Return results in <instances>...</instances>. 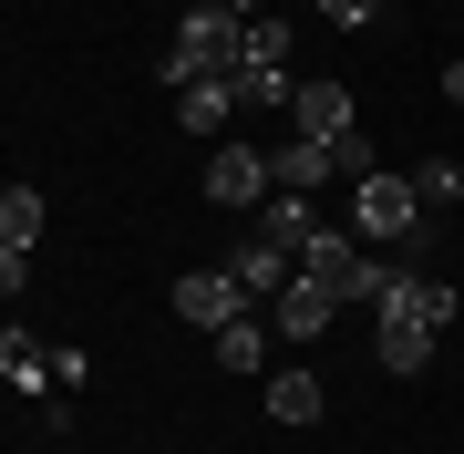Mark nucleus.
Segmentation results:
<instances>
[{
    "instance_id": "1",
    "label": "nucleus",
    "mask_w": 464,
    "mask_h": 454,
    "mask_svg": "<svg viewBox=\"0 0 464 454\" xmlns=\"http://www.w3.org/2000/svg\"><path fill=\"white\" fill-rule=\"evenodd\" d=\"M237 63H248V21H237V11H217V0H197V11L176 21V52H166L155 72L186 93V83H227Z\"/></svg>"
},
{
    "instance_id": "2",
    "label": "nucleus",
    "mask_w": 464,
    "mask_h": 454,
    "mask_svg": "<svg viewBox=\"0 0 464 454\" xmlns=\"http://www.w3.org/2000/svg\"><path fill=\"white\" fill-rule=\"evenodd\" d=\"M299 279H320L341 310H372V279H382V258H372L351 227H310V248H299Z\"/></svg>"
},
{
    "instance_id": "3",
    "label": "nucleus",
    "mask_w": 464,
    "mask_h": 454,
    "mask_svg": "<svg viewBox=\"0 0 464 454\" xmlns=\"http://www.w3.org/2000/svg\"><path fill=\"white\" fill-rule=\"evenodd\" d=\"M351 227L362 237H423V186L413 176H392V166H372V176H351Z\"/></svg>"
},
{
    "instance_id": "4",
    "label": "nucleus",
    "mask_w": 464,
    "mask_h": 454,
    "mask_svg": "<svg viewBox=\"0 0 464 454\" xmlns=\"http://www.w3.org/2000/svg\"><path fill=\"white\" fill-rule=\"evenodd\" d=\"M372 310H382V320H423V331H444V320H464V289H444V279H423V269H392V258H382V279H372Z\"/></svg>"
},
{
    "instance_id": "5",
    "label": "nucleus",
    "mask_w": 464,
    "mask_h": 454,
    "mask_svg": "<svg viewBox=\"0 0 464 454\" xmlns=\"http://www.w3.org/2000/svg\"><path fill=\"white\" fill-rule=\"evenodd\" d=\"M279 197V176H268L258 145H217L207 155V207H227V217H258V207Z\"/></svg>"
},
{
    "instance_id": "6",
    "label": "nucleus",
    "mask_w": 464,
    "mask_h": 454,
    "mask_svg": "<svg viewBox=\"0 0 464 454\" xmlns=\"http://www.w3.org/2000/svg\"><path fill=\"white\" fill-rule=\"evenodd\" d=\"M166 310H176V320H197V331H227V320L248 310V289H237L227 269H186V279L166 289Z\"/></svg>"
},
{
    "instance_id": "7",
    "label": "nucleus",
    "mask_w": 464,
    "mask_h": 454,
    "mask_svg": "<svg viewBox=\"0 0 464 454\" xmlns=\"http://www.w3.org/2000/svg\"><path fill=\"white\" fill-rule=\"evenodd\" d=\"M289 124H299L310 145L351 135V83H331V72H310V83H289Z\"/></svg>"
},
{
    "instance_id": "8",
    "label": "nucleus",
    "mask_w": 464,
    "mask_h": 454,
    "mask_svg": "<svg viewBox=\"0 0 464 454\" xmlns=\"http://www.w3.org/2000/svg\"><path fill=\"white\" fill-rule=\"evenodd\" d=\"M331 320H341V300H331L320 279H299V269H289V289L268 300V331H279V341H320Z\"/></svg>"
},
{
    "instance_id": "9",
    "label": "nucleus",
    "mask_w": 464,
    "mask_h": 454,
    "mask_svg": "<svg viewBox=\"0 0 464 454\" xmlns=\"http://www.w3.org/2000/svg\"><path fill=\"white\" fill-rule=\"evenodd\" d=\"M289 269H299V258L279 248V237H258V227L237 237V258H227V279L248 289V300H279V289H289Z\"/></svg>"
},
{
    "instance_id": "10",
    "label": "nucleus",
    "mask_w": 464,
    "mask_h": 454,
    "mask_svg": "<svg viewBox=\"0 0 464 454\" xmlns=\"http://www.w3.org/2000/svg\"><path fill=\"white\" fill-rule=\"evenodd\" d=\"M258 403H268V423H320V403H331V392H320L310 372L289 362V372H268V392H258Z\"/></svg>"
},
{
    "instance_id": "11",
    "label": "nucleus",
    "mask_w": 464,
    "mask_h": 454,
    "mask_svg": "<svg viewBox=\"0 0 464 454\" xmlns=\"http://www.w3.org/2000/svg\"><path fill=\"white\" fill-rule=\"evenodd\" d=\"M176 124H186V135H227V124H237V83H186L176 93Z\"/></svg>"
},
{
    "instance_id": "12",
    "label": "nucleus",
    "mask_w": 464,
    "mask_h": 454,
    "mask_svg": "<svg viewBox=\"0 0 464 454\" xmlns=\"http://www.w3.org/2000/svg\"><path fill=\"white\" fill-rule=\"evenodd\" d=\"M268 176H279L289 197H310V186L331 176V145H310V135H289V145H268Z\"/></svg>"
},
{
    "instance_id": "13",
    "label": "nucleus",
    "mask_w": 464,
    "mask_h": 454,
    "mask_svg": "<svg viewBox=\"0 0 464 454\" xmlns=\"http://www.w3.org/2000/svg\"><path fill=\"white\" fill-rule=\"evenodd\" d=\"M372 362L382 372H423L433 362V331H423V320H382V331H372Z\"/></svg>"
},
{
    "instance_id": "14",
    "label": "nucleus",
    "mask_w": 464,
    "mask_h": 454,
    "mask_svg": "<svg viewBox=\"0 0 464 454\" xmlns=\"http://www.w3.org/2000/svg\"><path fill=\"white\" fill-rule=\"evenodd\" d=\"M248 227H258V237H279V248L299 258V248H310V227H320V217H310V197H289V186H279V197H268V207H258Z\"/></svg>"
},
{
    "instance_id": "15",
    "label": "nucleus",
    "mask_w": 464,
    "mask_h": 454,
    "mask_svg": "<svg viewBox=\"0 0 464 454\" xmlns=\"http://www.w3.org/2000/svg\"><path fill=\"white\" fill-rule=\"evenodd\" d=\"M0 382H11V392H52V362H42L32 331H0Z\"/></svg>"
},
{
    "instance_id": "16",
    "label": "nucleus",
    "mask_w": 464,
    "mask_h": 454,
    "mask_svg": "<svg viewBox=\"0 0 464 454\" xmlns=\"http://www.w3.org/2000/svg\"><path fill=\"white\" fill-rule=\"evenodd\" d=\"M227 83H237V114H289V72H268V63H237Z\"/></svg>"
},
{
    "instance_id": "17",
    "label": "nucleus",
    "mask_w": 464,
    "mask_h": 454,
    "mask_svg": "<svg viewBox=\"0 0 464 454\" xmlns=\"http://www.w3.org/2000/svg\"><path fill=\"white\" fill-rule=\"evenodd\" d=\"M217 362H227V372H268V320H248V310H237L227 331H217Z\"/></svg>"
},
{
    "instance_id": "18",
    "label": "nucleus",
    "mask_w": 464,
    "mask_h": 454,
    "mask_svg": "<svg viewBox=\"0 0 464 454\" xmlns=\"http://www.w3.org/2000/svg\"><path fill=\"white\" fill-rule=\"evenodd\" d=\"M0 237H11V248L42 237V186H0Z\"/></svg>"
},
{
    "instance_id": "19",
    "label": "nucleus",
    "mask_w": 464,
    "mask_h": 454,
    "mask_svg": "<svg viewBox=\"0 0 464 454\" xmlns=\"http://www.w3.org/2000/svg\"><path fill=\"white\" fill-rule=\"evenodd\" d=\"M413 186H423V207H454V197H464V166H454V155H423Z\"/></svg>"
},
{
    "instance_id": "20",
    "label": "nucleus",
    "mask_w": 464,
    "mask_h": 454,
    "mask_svg": "<svg viewBox=\"0 0 464 454\" xmlns=\"http://www.w3.org/2000/svg\"><path fill=\"white\" fill-rule=\"evenodd\" d=\"M248 63H268V72H289V21H248Z\"/></svg>"
},
{
    "instance_id": "21",
    "label": "nucleus",
    "mask_w": 464,
    "mask_h": 454,
    "mask_svg": "<svg viewBox=\"0 0 464 454\" xmlns=\"http://www.w3.org/2000/svg\"><path fill=\"white\" fill-rule=\"evenodd\" d=\"M372 166H382V155H372L362 124H351V135H331V176H372Z\"/></svg>"
},
{
    "instance_id": "22",
    "label": "nucleus",
    "mask_w": 464,
    "mask_h": 454,
    "mask_svg": "<svg viewBox=\"0 0 464 454\" xmlns=\"http://www.w3.org/2000/svg\"><path fill=\"white\" fill-rule=\"evenodd\" d=\"M21 279H32V248H11V237H0V300H21Z\"/></svg>"
},
{
    "instance_id": "23",
    "label": "nucleus",
    "mask_w": 464,
    "mask_h": 454,
    "mask_svg": "<svg viewBox=\"0 0 464 454\" xmlns=\"http://www.w3.org/2000/svg\"><path fill=\"white\" fill-rule=\"evenodd\" d=\"M320 11H331L341 32H372V21H382V0H320Z\"/></svg>"
},
{
    "instance_id": "24",
    "label": "nucleus",
    "mask_w": 464,
    "mask_h": 454,
    "mask_svg": "<svg viewBox=\"0 0 464 454\" xmlns=\"http://www.w3.org/2000/svg\"><path fill=\"white\" fill-rule=\"evenodd\" d=\"M444 103H464V63H444Z\"/></svg>"
},
{
    "instance_id": "25",
    "label": "nucleus",
    "mask_w": 464,
    "mask_h": 454,
    "mask_svg": "<svg viewBox=\"0 0 464 454\" xmlns=\"http://www.w3.org/2000/svg\"><path fill=\"white\" fill-rule=\"evenodd\" d=\"M217 11H237V21H258V0H217Z\"/></svg>"
}]
</instances>
